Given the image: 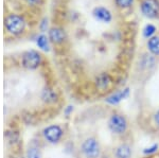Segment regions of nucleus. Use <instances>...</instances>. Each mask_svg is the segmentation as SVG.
I'll list each match as a JSON object with an SVG mask.
<instances>
[{
    "instance_id": "nucleus-16",
    "label": "nucleus",
    "mask_w": 159,
    "mask_h": 158,
    "mask_svg": "<svg viewBox=\"0 0 159 158\" xmlns=\"http://www.w3.org/2000/svg\"><path fill=\"white\" fill-rule=\"evenodd\" d=\"M43 99L47 101H54L55 99V95L53 93L52 90H50V89H46V90H43Z\"/></svg>"
},
{
    "instance_id": "nucleus-13",
    "label": "nucleus",
    "mask_w": 159,
    "mask_h": 158,
    "mask_svg": "<svg viewBox=\"0 0 159 158\" xmlns=\"http://www.w3.org/2000/svg\"><path fill=\"white\" fill-rule=\"evenodd\" d=\"M155 32H156V28L153 25H147L144 29H143V36L147 38H151L153 37Z\"/></svg>"
},
{
    "instance_id": "nucleus-21",
    "label": "nucleus",
    "mask_w": 159,
    "mask_h": 158,
    "mask_svg": "<svg viewBox=\"0 0 159 158\" xmlns=\"http://www.w3.org/2000/svg\"><path fill=\"white\" fill-rule=\"evenodd\" d=\"M155 122H156V124L159 126V111L155 115Z\"/></svg>"
},
{
    "instance_id": "nucleus-5",
    "label": "nucleus",
    "mask_w": 159,
    "mask_h": 158,
    "mask_svg": "<svg viewBox=\"0 0 159 158\" xmlns=\"http://www.w3.org/2000/svg\"><path fill=\"white\" fill-rule=\"evenodd\" d=\"M83 152L86 155V157L88 158H97L100 154V150H99V144L98 142L94 139H87L85 142L83 143Z\"/></svg>"
},
{
    "instance_id": "nucleus-1",
    "label": "nucleus",
    "mask_w": 159,
    "mask_h": 158,
    "mask_svg": "<svg viewBox=\"0 0 159 158\" xmlns=\"http://www.w3.org/2000/svg\"><path fill=\"white\" fill-rule=\"evenodd\" d=\"M3 27L7 34L18 36L25 31L27 21L22 15L17 13H9L3 18Z\"/></svg>"
},
{
    "instance_id": "nucleus-4",
    "label": "nucleus",
    "mask_w": 159,
    "mask_h": 158,
    "mask_svg": "<svg viewBox=\"0 0 159 158\" xmlns=\"http://www.w3.org/2000/svg\"><path fill=\"white\" fill-rule=\"evenodd\" d=\"M127 123L124 117L120 115H114L109 120V129L115 134H123L126 129Z\"/></svg>"
},
{
    "instance_id": "nucleus-8",
    "label": "nucleus",
    "mask_w": 159,
    "mask_h": 158,
    "mask_svg": "<svg viewBox=\"0 0 159 158\" xmlns=\"http://www.w3.org/2000/svg\"><path fill=\"white\" fill-rule=\"evenodd\" d=\"M45 137L48 141L50 142H57L58 140L61 139V134H63V131L60 126L57 125H52L49 126L45 129Z\"/></svg>"
},
{
    "instance_id": "nucleus-17",
    "label": "nucleus",
    "mask_w": 159,
    "mask_h": 158,
    "mask_svg": "<svg viewBox=\"0 0 159 158\" xmlns=\"http://www.w3.org/2000/svg\"><path fill=\"white\" fill-rule=\"evenodd\" d=\"M28 157L29 158H40V154L36 149H30L29 151H28Z\"/></svg>"
},
{
    "instance_id": "nucleus-7",
    "label": "nucleus",
    "mask_w": 159,
    "mask_h": 158,
    "mask_svg": "<svg viewBox=\"0 0 159 158\" xmlns=\"http://www.w3.org/2000/svg\"><path fill=\"white\" fill-rule=\"evenodd\" d=\"M49 40L54 44H61L66 39V32L60 27H52L48 31Z\"/></svg>"
},
{
    "instance_id": "nucleus-11",
    "label": "nucleus",
    "mask_w": 159,
    "mask_h": 158,
    "mask_svg": "<svg viewBox=\"0 0 159 158\" xmlns=\"http://www.w3.org/2000/svg\"><path fill=\"white\" fill-rule=\"evenodd\" d=\"M36 45L43 51H49V37L45 34H40L36 37Z\"/></svg>"
},
{
    "instance_id": "nucleus-15",
    "label": "nucleus",
    "mask_w": 159,
    "mask_h": 158,
    "mask_svg": "<svg viewBox=\"0 0 159 158\" xmlns=\"http://www.w3.org/2000/svg\"><path fill=\"white\" fill-rule=\"evenodd\" d=\"M115 1H116L118 7H120V9H127V7H132L134 0H115Z\"/></svg>"
},
{
    "instance_id": "nucleus-2",
    "label": "nucleus",
    "mask_w": 159,
    "mask_h": 158,
    "mask_svg": "<svg viewBox=\"0 0 159 158\" xmlns=\"http://www.w3.org/2000/svg\"><path fill=\"white\" fill-rule=\"evenodd\" d=\"M42 63V55L35 50L27 51L22 54L21 64L27 69H36Z\"/></svg>"
},
{
    "instance_id": "nucleus-19",
    "label": "nucleus",
    "mask_w": 159,
    "mask_h": 158,
    "mask_svg": "<svg viewBox=\"0 0 159 158\" xmlns=\"http://www.w3.org/2000/svg\"><path fill=\"white\" fill-rule=\"evenodd\" d=\"M25 3L28 4V6H31V7H37L39 6L40 3H42L43 0H25Z\"/></svg>"
},
{
    "instance_id": "nucleus-18",
    "label": "nucleus",
    "mask_w": 159,
    "mask_h": 158,
    "mask_svg": "<svg viewBox=\"0 0 159 158\" xmlns=\"http://www.w3.org/2000/svg\"><path fill=\"white\" fill-rule=\"evenodd\" d=\"M39 29L42 32H46L48 29V19L47 18H43L39 24Z\"/></svg>"
},
{
    "instance_id": "nucleus-9",
    "label": "nucleus",
    "mask_w": 159,
    "mask_h": 158,
    "mask_svg": "<svg viewBox=\"0 0 159 158\" xmlns=\"http://www.w3.org/2000/svg\"><path fill=\"white\" fill-rule=\"evenodd\" d=\"M129 93V89H124V90H121V91H118V93H114V95L109 96L108 98L106 99V102L109 104H112V105H116V104L120 103L122 100H124L125 98H127Z\"/></svg>"
},
{
    "instance_id": "nucleus-20",
    "label": "nucleus",
    "mask_w": 159,
    "mask_h": 158,
    "mask_svg": "<svg viewBox=\"0 0 159 158\" xmlns=\"http://www.w3.org/2000/svg\"><path fill=\"white\" fill-rule=\"evenodd\" d=\"M157 149H158V146H157V144H154L153 147H148V149H145L144 151H143V153H144V154H151V153H154V152H155Z\"/></svg>"
},
{
    "instance_id": "nucleus-12",
    "label": "nucleus",
    "mask_w": 159,
    "mask_h": 158,
    "mask_svg": "<svg viewBox=\"0 0 159 158\" xmlns=\"http://www.w3.org/2000/svg\"><path fill=\"white\" fill-rule=\"evenodd\" d=\"M118 158H129L130 157V147L127 144L120 146L117 150Z\"/></svg>"
},
{
    "instance_id": "nucleus-10",
    "label": "nucleus",
    "mask_w": 159,
    "mask_h": 158,
    "mask_svg": "<svg viewBox=\"0 0 159 158\" xmlns=\"http://www.w3.org/2000/svg\"><path fill=\"white\" fill-rule=\"evenodd\" d=\"M148 48L153 54L159 55V37L158 36L151 37L148 42Z\"/></svg>"
},
{
    "instance_id": "nucleus-6",
    "label": "nucleus",
    "mask_w": 159,
    "mask_h": 158,
    "mask_svg": "<svg viewBox=\"0 0 159 158\" xmlns=\"http://www.w3.org/2000/svg\"><path fill=\"white\" fill-rule=\"evenodd\" d=\"M92 16L94 17L96 20L104 22V24H108L112 19L111 13H110L108 9H106V7H94L93 11H92Z\"/></svg>"
},
{
    "instance_id": "nucleus-14",
    "label": "nucleus",
    "mask_w": 159,
    "mask_h": 158,
    "mask_svg": "<svg viewBox=\"0 0 159 158\" xmlns=\"http://www.w3.org/2000/svg\"><path fill=\"white\" fill-rule=\"evenodd\" d=\"M109 84V78H108V75H106V74H103V75H101L100 78L98 79V86L100 88H105V87H107V85Z\"/></svg>"
},
{
    "instance_id": "nucleus-3",
    "label": "nucleus",
    "mask_w": 159,
    "mask_h": 158,
    "mask_svg": "<svg viewBox=\"0 0 159 158\" xmlns=\"http://www.w3.org/2000/svg\"><path fill=\"white\" fill-rule=\"evenodd\" d=\"M140 7L142 14L148 18H155L159 15L158 0H143Z\"/></svg>"
}]
</instances>
